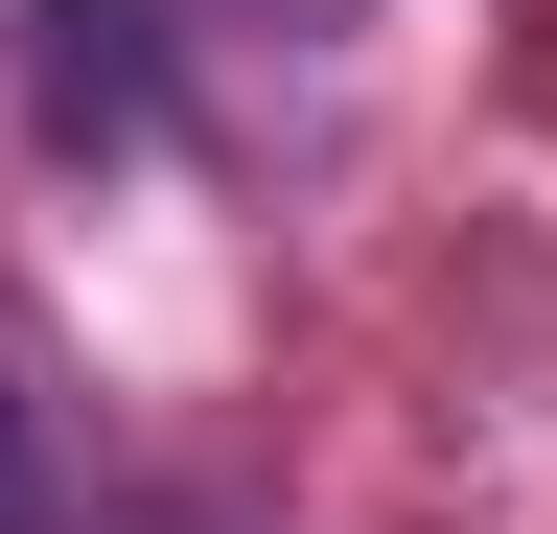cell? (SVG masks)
<instances>
[{
  "label": "cell",
  "mask_w": 557,
  "mask_h": 534,
  "mask_svg": "<svg viewBox=\"0 0 557 534\" xmlns=\"http://www.w3.org/2000/svg\"><path fill=\"white\" fill-rule=\"evenodd\" d=\"M0 534H24V395H0Z\"/></svg>",
  "instance_id": "6da1fadb"
}]
</instances>
